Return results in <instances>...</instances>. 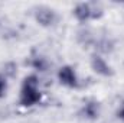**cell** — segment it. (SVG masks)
<instances>
[{
	"label": "cell",
	"mask_w": 124,
	"mask_h": 123,
	"mask_svg": "<svg viewBox=\"0 0 124 123\" xmlns=\"http://www.w3.org/2000/svg\"><path fill=\"white\" fill-rule=\"evenodd\" d=\"M43 94L39 88V77L36 72L29 74L23 78L19 91V106L25 109L35 107L42 101Z\"/></svg>",
	"instance_id": "1"
},
{
	"label": "cell",
	"mask_w": 124,
	"mask_h": 123,
	"mask_svg": "<svg viewBox=\"0 0 124 123\" xmlns=\"http://www.w3.org/2000/svg\"><path fill=\"white\" fill-rule=\"evenodd\" d=\"M72 16L79 23H88L91 20H98L104 16V9L91 1H81L77 3L72 9Z\"/></svg>",
	"instance_id": "2"
},
{
	"label": "cell",
	"mask_w": 124,
	"mask_h": 123,
	"mask_svg": "<svg viewBox=\"0 0 124 123\" xmlns=\"http://www.w3.org/2000/svg\"><path fill=\"white\" fill-rule=\"evenodd\" d=\"M56 78H58L59 84L66 88L75 90L79 87V77H78L75 67H72V65H68V64L62 65L56 72Z\"/></svg>",
	"instance_id": "3"
},
{
	"label": "cell",
	"mask_w": 124,
	"mask_h": 123,
	"mask_svg": "<svg viewBox=\"0 0 124 123\" xmlns=\"http://www.w3.org/2000/svg\"><path fill=\"white\" fill-rule=\"evenodd\" d=\"M33 18L35 22L42 26V28H51L55 26L58 22V13L55 9L49 7V6H39L35 9L33 12Z\"/></svg>",
	"instance_id": "4"
},
{
	"label": "cell",
	"mask_w": 124,
	"mask_h": 123,
	"mask_svg": "<svg viewBox=\"0 0 124 123\" xmlns=\"http://www.w3.org/2000/svg\"><path fill=\"white\" fill-rule=\"evenodd\" d=\"M90 67L94 72L100 77H104V78H110L114 75V70L113 67L110 65V62L107 61L101 54L98 52H94L93 55L90 57Z\"/></svg>",
	"instance_id": "5"
},
{
	"label": "cell",
	"mask_w": 124,
	"mask_h": 123,
	"mask_svg": "<svg viewBox=\"0 0 124 123\" xmlns=\"http://www.w3.org/2000/svg\"><path fill=\"white\" fill-rule=\"evenodd\" d=\"M100 114H101V104H100V101L95 100V98L87 100V101L81 106V109H79V116H81L82 119L88 120V122L97 120V119L100 117Z\"/></svg>",
	"instance_id": "6"
},
{
	"label": "cell",
	"mask_w": 124,
	"mask_h": 123,
	"mask_svg": "<svg viewBox=\"0 0 124 123\" xmlns=\"http://www.w3.org/2000/svg\"><path fill=\"white\" fill-rule=\"evenodd\" d=\"M31 67L36 72H45L49 68V61L43 55H35L31 60Z\"/></svg>",
	"instance_id": "7"
},
{
	"label": "cell",
	"mask_w": 124,
	"mask_h": 123,
	"mask_svg": "<svg viewBox=\"0 0 124 123\" xmlns=\"http://www.w3.org/2000/svg\"><path fill=\"white\" fill-rule=\"evenodd\" d=\"M9 90V80H7V75L4 72H0V100L6 97Z\"/></svg>",
	"instance_id": "8"
},
{
	"label": "cell",
	"mask_w": 124,
	"mask_h": 123,
	"mask_svg": "<svg viewBox=\"0 0 124 123\" xmlns=\"http://www.w3.org/2000/svg\"><path fill=\"white\" fill-rule=\"evenodd\" d=\"M116 117L124 123V101L120 104V106H118V109L116 110Z\"/></svg>",
	"instance_id": "9"
}]
</instances>
